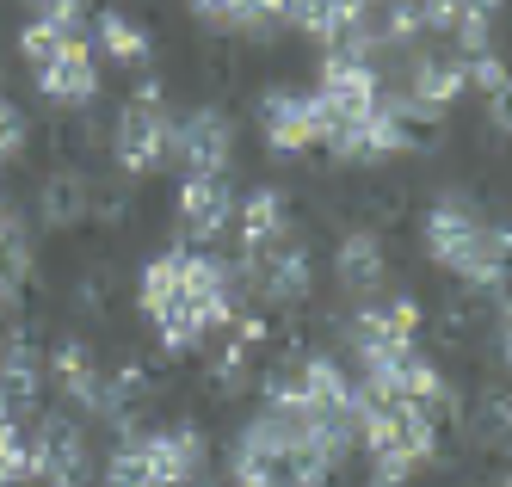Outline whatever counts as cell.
Returning a JSON list of instances; mask_svg holds the SVG:
<instances>
[{
  "instance_id": "obj_1",
  "label": "cell",
  "mask_w": 512,
  "mask_h": 487,
  "mask_svg": "<svg viewBox=\"0 0 512 487\" xmlns=\"http://www.w3.org/2000/svg\"><path fill=\"white\" fill-rule=\"evenodd\" d=\"M136 303H142V315L155 321L167 352H198L204 333L241 321V309H235V272L223 266V259L192 253V247L155 253L149 266H142Z\"/></svg>"
},
{
  "instance_id": "obj_2",
  "label": "cell",
  "mask_w": 512,
  "mask_h": 487,
  "mask_svg": "<svg viewBox=\"0 0 512 487\" xmlns=\"http://www.w3.org/2000/svg\"><path fill=\"white\" fill-rule=\"evenodd\" d=\"M358 438H364V451H371L377 475H395V481H408L420 463L438 457V426L414 401H395V395H377V389H358Z\"/></svg>"
},
{
  "instance_id": "obj_3",
  "label": "cell",
  "mask_w": 512,
  "mask_h": 487,
  "mask_svg": "<svg viewBox=\"0 0 512 487\" xmlns=\"http://www.w3.org/2000/svg\"><path fill=\"white\" fill-rule=\"evenodd\" d=\"M167 142H173V118H167V105H161V87H136V99L118 111V130H112V155L130 179L142 173H155L167 167Z\"/></svg>"
},
{
  "instance_id": "obj_4",
  "label": "cell",
  "mask_w": 512,
  "mask_h": 487,
  "mask_svg": "<svg viewBox=\"0 0 512 487\" xmlns=\"http://www.w3.org/2000/svg\"><path fill=\"white\" fill-rule=\"evenodd\" d=\"M167 161L179 167V179H223L235 161V124L216 105H198L186 118H173Z\"/></svg>"
},
{
  "instance_id": "obj_5",
  "label": "cell",
  "mask_w": 512,
  "mask_h": 487,
  "mask_svg": "<svg viewBox=\"0 0 512 487\" xmlns=\"http://www.w3.org/2000/svg\"><path fill=\"white\" fill-rule=\"evenodd\" d=\"M241 278L260 290L266 303L290 309V303H303V296H309L315 266H309V247H303L297 235H284V241H272V247H260V253H241Z\"/></svg>"
},
{
  "instance_id": "obj_6",
  "label": "cell",
  "mask_w": 512,
  "mask_h": 487,
  "mask_svg": "<svg viewBox=\"0 0 512 487\" xmlns=\"http://www.w3.org/2000/svg\"><path fill=\"white\" fill-rule=\"evenodd\" d=\"M31 444V481L44 487H87V438L68 414H44Z\"/></svg>"
},
{
  "instance_id": "obj_7",
  "label": "cell",
  "mask_w": 512,
  "mask_h": 487,
  "mask_svg": "<svg viewBox=\"0 0 512 487\" xmlns=\"http://www.w3.org/2000/svg\"><path fill=\"white\" fill-rule=\"evenodd\" d=\"M260 130H266V142H272V155H309V148H321L315 93L272 87V93L260 99Z\"/></svg>"
},
{
  "instance_id": "obj_8",
  "label": "cell",
  "mask_w": 512,
  "mask_h": 487,
  "mask_svg": "<svg viewBox=\"0 0 512 487\" xmlns=\"http://www.w3.org/2000/svg\"><path fill=\"white\" fill-rule=\"evenodd\" d=\"M482 229H488V216L475 210V198L445 192V198H438V204L426 210V253H432L445 272H457L463 259H469V247L482 241Z\"/></svg>"
},
{
  "instance_id": "obj_9",
  "label": "cell",
  "mask_w": 512,
  "mask_h": 487,
  "mask_svg": "<svg viewBox=\"0 0 512 487\" xmlns=\"http://www.w3.org/2000/svg\"><path fill=\"white\" fill-rule=\"evenodd\" d=\"M142 457H149V469H155L161 487H186V481L204 475L210 444H204L198 426H167V432H142Z\"/></svg>"
},
{
  "instance_id": "obj_10",
  "label": "cell",
  "mask_w": 512,
  "mask_h": 487,
  "mask_svg": "<svg viewBox=\"0 0 512 487\" xmlns=\"http://www.w3.org/2000/svg\"><path fill=\"white\" fill-rule=\"evenodd\" d=\"M463 87H469V62L457 50H426V56L408 62V81H401L395 93L414 99V105H426V111H451Z\"/></svg>"
},
{
  "instance_id": "obj_11",
  "label": "cell",
  "mask_w": 512,
  "mask_h": 487,
  "mask_svg": "<svg viewBox=\"0 0 512 487\" xmlns=\"http://www.w3.org/2000/svg\"><path fill=\"white\" fill-rule=\"evenodd\" d=\"M229 222H235L229 179H179V235L186 241H216Z\"/></svg>"
},
{
  "instance_id": "obj_12",
  "label": "cell",
  "mask_w": 512,
  "mask_h": 487,
  "mask_svg": "<svg viewBox=\"0 0 512 487\" xmlns=\"http://www.w3.org/2000/svg\"><path fill=\"white\" fill-rule=\"evenodd\" d=\"M38 93L56 111H87L99 99V62H93V50L87 44L81 50H62L50 68H38Z\"/></svg>"
},
{
  "instance_id": "obj_13",
  "label": "cell",
  "mask_w": 512,
  "mask_h": 487,
  "mask_svg": "<svg viewBox=\"0 0 512 487\" xmlns=\"http://www.w3.org/2000/svg\"><path fill=\"white\" fill-rule=\"evenodd\" d=\"M334 278H340V290H352V296L371 303V296L389 284V253H383V241L371 229L340 235V247H334Z\"/></svg>"
},
{
  "instance_id": "obj_14",
  "label": "cell",
  "mask_w": 512,
  "mask_h": 487,
  "mask_svg": "<svg viewBox=\"0 0 512 487\" xmlns=\"http://www.w3.org/2000/svg\"><path fill=\"white\" fill-rule=\"evenodd\" d=\"M50 383L81 407V414H105V370L93 364V352L81 346V340H62L56 352H50Z\"/></svg>"
},
{
  "instance_id": "obj_15",
  "label": "cell",
  "mask_w": 512,
  "mask_h": 487,
  "mask_svg": "<svg viewBox=\"0 0 512 487\" xmlns=\"http://www.w3.org/2000/svg\"><path fill=\"white\" fill-rule=\"evenodd\" d=\"M44 377H50V358L25 340V333H13V340H0V401L13 407H31L44 395Z\"/></svg>"
},
{
  "instance_id": "obj_16",
  "label": "cell",
  "mask_w": 512,
  "mask_h": 487,
  "mask_svg": "<svg viewBox=\"0 0 512 487\" xmlns=\"http://www.w3.org/2000/svg\"><path fill=\"white\" fill-rule=\"evenodd\" d=\"M38 216H44V229H75V222L93 216V179L75 173V167H62L38 185Z\"/></svg>"
},
{
  "instance_id": "obj_17",
  "label": "cell",
  "mask_w": 512,
  "mask_h": 487,
  "mask_svg": "<svg viewBox=\"0 0 512 487\" xmlns=\"http://www.w3.org/2000/svg\"><path fill=\"white\" fill-rule=\"evenodd\" d=\"M235 222H241V253H260V247L290 235V204H284V192L260 185V192H247L235 204Z\"/></svg>"
},
{
  "instance_id": "obj_18",
  "label": "cell",
  "mask_w": 512,
  "mask_h": 487,
  "mask_svg": "<svg viewBox=\"0 0 512 487\" xmlns=\"http://www.w3.org/2000/svg\"><path fill=\"white\" fill-rule=\"evenodd\" d=\"M469 438L482 451H512V389H482L469 401Z\"/></svg>"
},
{
  "instance_id": "obj_19",
  "label": "cell",
  "mask_w": 512,
  "mask_h": 487,
  "mask_svg": "<svg viewBox=\"0 0 512 487\" xmlns=\"http://www.w3.org/2000/svg\"><path fill=\"white\" fill-rule=\"evenodd\" d=\"M99 44H105V56L112 62H124V68H136V62H149V50H155V37L142 31L130 13H118V7H105L99 13Z\"/></svg>"
},
{
  "instance_id": "obj_20",
  "label": "cell",
  "mask_w": 512,
  "mask_h": 487,
  "mask_svg": "<svg viewBox=\"0 0 512 487\" xmlns=\"http://www.w3.org/2000/svg\"><path fill=\"white\" fill-rule=\"evenodd\" d=\"M192 13L210 31H229V37H266L272 25L260 19V0H192Z\"/></svg>"
},
{
  "instance_id": "obj_21",
  "label": "cell",
  "mask_w": 512,
  "mask_h": 487,
  "mask_svg": "<svg viewBox=\"0 0 512 487\" xmlns=\"http://www.w3.org/2000/svg\"><path fill=\"white\" fill-rule=\"evenodd\" d=\"M81 44H87V31H56V25H44V19H31V25L19 31V56L31 62V74L50 68L62 50H81Z\"/></svg>"
},
{
  "instance_id": "obj_22",
  "label": "cell",
  "mask_w": 512,
  "mask_h": 487,
  "mask_svg": "<svg viewBox=\"0 0 512 487\" xmlns=\"http://www.w3.org/2000/svg\"><path fill=\"white\" fill-rule=\"evenodd\" d=\"M19 481H31V444L19 432V414L0 401V487H19Z\"/></svg>"
},
{
  "instance_id": "obj_23",
  "label": "cell",
  "mask_w": 512,
  "mask_h": 487,
  "mask_svg": "<svg viewBox=\"0 0 512 487\" xmlns=\"http://www.w3.org/2000/svg\"><path fill=\"white\" fill-rule=\"evenodd\" d=\"M105 487H161L155 469H149V457H142V432H130L112 451V463H105Z\"/></svg>"
},
{
  "instance_id": "obj_24",
  "label": "cell",
  "mask_w": 512,
  "mask_h": 487,
  "mask_svg": "<svg viewBox=\"0 0 512 487\" xmlns=\"http://www.w3.org/2000/svg\"><path fill=\"white\" fill-rule=\"evenodd\" d=\"M25 155V118H19V105L0 93V161H19Z\"/></svg>"
},
{
  "instance_id": "obj_25",
  "label": "cell",
  "mask_w": 512,
  "mask_h": 487,
  "mask_svg": "<svg viewBox=\"0 0 512 487\" xmlns=\"http://www.w3.org/2000/svg\"><path fill=\"white\" fill-rule=\"evenodd\" d=\"M488 124L512 136V74H506V81H500V87L488 93Z\"/></svg>"
},
{
  "instance_id": "obj_26",
  "label": "cell",
  "mask_w": 512,
  "mask_h": 487,
  "mask_svg": "<svg viewBox=\"0 0 512 487\" xmlns=\"http://www.w3.org/2000/svg\"><path fill=\"white\" fill-rule=\"evenodd\" d=\"M500 358H506V370H512V303L500 309Z\"/></svg>"
},
{
  "instance_id": "obj_27",
  "label": "cell",
  "mask_w": 512,
  "mask_h": 487,
  "mask_svg": "<svg viewBox=\"0 0 512 487\" xmlns=\"http://www.w3.org/2000/svg\"><path fill=\"white\" fill-rule=\"evenodd\" d=\"M371 487H401V481L395 475H371Z\"/></svg>"
},
{
  "instance_id": "obj_28",
  "label": "cell",
  "mask_w": 512,
  "mask_h": 487,
  "mask_svg": "<svg viewBox=\"0 0 512 487\" xmlns=\"http://www.w3.org/2000/svg\"><path fill=\"white\" fill-rule=\"evenodd\" d=\"M500 487H512V475H506V481H500Z\"/></svg>"
},
{
  "instance_id": "obj_29",
  "label": "cell",
  "mask_w": 512,
  "mask_h": 487,
  "mask_svg": "<svg viewBox=\"0 0 512 487\" xmlns=\"http://www.w3.org/2000/svg\"><path fill=\"white\" fill-rule=\"evenodd\" d=\"M0 340H7V333H0Z\"/></svg>"
},
{
  "instance_id": "obj_30",
  "label": "cell",
  "mask_w": 512,
  "mask_h": 487,
  "mask_svg": "<svg viewBox=\"0 0 512 487\" xmlns=\"http://www.w3.org/2000/svg\"><path fill=\"white\" fill-rule=\"evenodd\" d=\"M38 7H44V0H38Z\"/></svg>"
}]
</instances>
